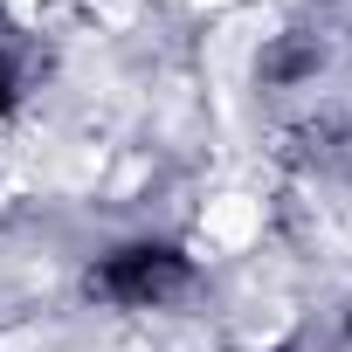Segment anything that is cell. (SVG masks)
Instances as JSON below:
<instances>
[{"label": "cell", "instance_id": "obj_2", "mask_svg": "<svg viewBox=\"0 0 352 352\" xmlns=\"http://www.w3.org/2000/svg\"><path fill=\"white\" fill-rule=\"evenodd\" d=\"M21 104V42H14V21L0 14V118Z\"/></svg>", "mask_w": 352, "mask_h": 352}, {"label": "cell", "instance_id": "obj_3", "mask_svg": "<svg viewBox=\"0 0 352 352\" xmlns=\"http://www.w3.org/2000/svg\"><path fill=\"white\" fill-rule=\"evenodd\" d=\"M345 338H352V311H345Z\"/></svg>", "mask_w": 352, "mask_h": 352}, {"label": "cell", "instance_id": "obj_1", "mask_svg": "<svg viewBox=\"0 0 352 352\" xmlns=\"http://www.w3.org/2000/svg\"><path fill=\"white\" fill-rule=\"evenodd\" d=\"M194 283H201L194 256L166 235H131V242H111L104 256L83 263V297L104 311H166Z\"/></svg>", "mask_w": 352, "mask_h": 352}]
</instances>
